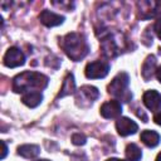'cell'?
<instances>
[{"label":"cell","mask_w":161,"mask_h":161,"mask_svg":"<svg viewBox=\"0 0 161 161\" xmlns=\"http://www.w3.org/2000/svg\"><path fill=\"white\" fill-rule=\"evenodd\" d=\"M48 86V77L36 72H23L13 79V91L16 93L35 92Z\"/></svg>","instance_id":"6da1fadb"},{"label":"cell","mask_w":161,"mask_h":161,"mask_svg":"<svg viewBox=\"0 0 161 161\" xmlns=\"http://www.w3.org/2000/svg\"><path fill=\"white\" fill-rule=\"evenodd\" d=\"M60 47L65 52V54L74 62L83 59L88 54V50H89V47H88L86 38L79 33L67 34L62 39Z\"/></svg>","instance_id":"7a4b0ae2"},{"label":"cell","mask_w":161,"mask_h":161,"mask_svg":"<svg viewBox=\"0 0 161 161\" xmlns=\"http://www.w3.org/2000/svg\"><path fill=\"white\" fill-rule=\"evenodd\" d=\"M128 82L130 78L127 73L125 72L118 73L108 84V93H111L117 98H121L125 102H128L132 97V94L128 92Z\"/></svg>","instance_id":"3957f363"},{"label":"cell","mask_w":161,"mask_h":161,"mask_svg":"<svg viewBox=\"0 0 161 161\" xmlns=\"http://www.w3.org/2000/svg\"><path fill=\"white\" fill-rule=\"evenodd\" d=\"M109 70V64L104 60H94L87 64L86 67V77L91 78V79H96V78H104L108 74Z\"/></svg>","instance_id":"277c9868"},{"label":"cell","mask_w":161,"mask_h":161,"mask_svg":"<svg viewBox=\"0 0 161 161\" xmlns=\"http://www.w3.org/2000/svg\"><path fill=\"white\" fill-rule=\"evenodd\" d=\"M25 63V57L23 54V52L15 47H11L6 50L5 55H4V64L9 68H15V67H20Z\"/></svg>","instance_id":"5b68a950"},{"label":"cell","mask_w":161,"mask_h":161,"mask_svg":"<svg viewBox=\"0 0 161 161\" xmlns=\"http://www.w3.org/2000/svg\"><path fill=\"white\" fill-rule=\"evenodd\" d=\"M140 6V16L142 19H150L161 14V1H141Z\"/></svg>","instance_id":"8992f818"},{"label":"cell","mask_w":161,"mask_h":161,"mask_svg":"<svg viewBox=\"0 0 161 161\" xmlns=\"http://www.w3.org/2000/svg\"><path fill=\"white\" fill-rule=\"evenodd\" d=\"M121 113H122V106L121 102H118L117 99L108 101L103 103L101 107V114L104 118H116L121 116Z\"/></svg>","instance_id":"52a82bcc"},{"label":"cell","mask_w":161,"mask_h":161,"mask_svg":"<svg viewBox=\"0 0 161 161\" xmlns=\"http://www.w3.org/2000/svg\"><path fill=\"white\" fill-rule=\"evenodd\" d=\"M116 128L121 136H128V135H133L138 130V126L132 119L127 117H121L116 122Z\"/></svg>","instance_id":"ba28073f"},{"label":"cell","mask_w":161,"mask_h":161,"mask_svg":"<svg viewBox=\"0 0 161 161\" xmlns=\"http://www.w3.org/2000/svg\"><path fill=\"white\" fill-rule=\"evenodd\" d=\"M143 103L150 111L156 112L161 108V94L155 89L147 91L143 94Z\"/></svg>","instance_id":"9c48e42d"},{"label":"cell","mask_w":161,"mask_h":161,"mask_svg":"<svg viewBox=\"0 0 161 161\" xmlns=\"http://www.w3.org/2000/svg\"><path fill=\"white\" fill-rule=\"evenodd\" d=\"M39 19H40L42 24H44L45 26H55V25H59L63 23L64 16L58 15L49 10H43L39 15Z\"/></svg>","instance_id":"30bf717a"},{"label":"cell","mask_w":161,"mask_h":161,"mask_svg":"<svg viewBox=\"0 0 161 161\" xmlns=\"http://www.w3.org/2000/svg\"><path fill=\"white\" fill-rule=\"evenodd\" d=\"M156 70V58L155 55H148L142 65V77L145 80H150Z\"/></svg>","instance_id":"8fae6325"},{"label":"cell","mask_w":161,"mask_h":161,"mask_svg":"<svg viewBox=\"0 0 161 161\" xmlns=\"http://www.w3.org/2000/svg\"><path fill=\"white\" fill-rule=\"evenodd\" d=\"M141 141L147 146V147H156L160 142V135L156 131L146 130L141 133Z\"/></svg>","instance_id":"7c38bea8"},{"label":"cell","mask_w":161,"mask_h":161,"mask_svg":"<svg viewBox=\"0 0 161 161\" xmlns=\"http://www.w3.org/2000/svg\"><path fill=\"white\" fill-rule=\"evenodd\" d=\"M75 91V82H74V78H73V74L72 73H68L63 80V86L60 88V92L58 94V98L59 97H64V96H68V94H72L73 92Z\"/></svg>","instance_id":"4fadbf2b"},{"label":"cell","mask_w":161,"mask_h":161,"mask_svg":"<svg viewBox=\"0 0 161 161\" xmlns=\"http://www.w3.org/2000/svg\"><path fill=\"white\" fill-rule=\"evenodd\" d=\"M42 99H43V96H42V93L38 92V91H35V92H28V93H25V94L23 96V98H21L23 103L26 104V106L30 107V108H34V107L39 106L40 102H42Z\"/></svg>","instance_id":"5bb4252c"},{"label":"cell","mask_w":161,"mask_h":161,"mask_svg":"<svg viewBox=\"0 0 161 161\" xmlns=\"http://www.w3.org/2000/svg\"><path fill=\"white\" fill-rule=\"evenodd\" d=\"M40 150L36 145H21L18 147V153L25 158H34L39 155Z\"/></svg>","instance_id":"9a60e30c"},{"label":"cell","mask_w":161,"mask_h":161,"mask_svg":"<svg viewBox=\"0 0 161 161\" xmlns=\"http://www.w3.org/2000/svg\"><path fill=\"white\" fill-rule=\"evenodd\" d=\"M126 157L128 161H140L142 157L141 148L135 143H130L126 147Z\"/></svg>","instance_id":"2e32d148"},{"label":"cell","mask_w":161,"mask_h":161,"mask_svg":"<svg viewBox=\"0 0 161 161\" xmlns=\"http://www.w3.org/2000/svg\"><path fill=\"white\" fill-rule=\"evenodd\" d=\"M80 93L84 94L91 102L94 101V99H97L98 96H99L98 89H97L96 87H93V86H83V87L80 88Z\"/></svg>","instance_id":"e0dca14e"},{"label":"cell","mask_w":161,"mask_h":161,"mask_svg":"<svg viewBox=\"0 0 161 161\" xmlns=\"http://www.w3.org/2000/svg\"><path fill=\"white\" fill-rule=\"evenodd\" d=\"M86 141H87V138H86V136H84L83 133H74V135L72 136V142H73L74 145H77V146L84 145Z\"/></svg>","instance_id":"ac0fdd59"},{"label":"cell","mask_w":161,"mask_h":161,"mask_svg":"<svg viewBox=\"0 0 161 161\" xmlns=\"http://www.w3.org/2000/svg\"><path fill=\"white\" fill-rule=\"evenodd\" d=\"M155 31H156V34H157V36L161 39V18L155 23Z\"/></svg>","instance_id":"d6986e66"},{"label":"cell","mask_w":161,"mask_h":161,"mask_svg":"<svg viewBox=\"0 0 161 161\" xmlns=\"http://www.w3.org/2000/svg\"><path fill=\"white\" fill-rule=\"evenodd\" d=\"M1 146H3V152H1V158H4V157L6 156V152H8V147H6V145H5V142H4V141H1Z\"/></svg>","instance_id":"ffe728a7"},{"label":"cell","mask_w":161,"mask_h":161,"mask_svg":"<svg viewBox=\"0 0 161 161\" xmlns=\"http://www.w3.org/2000/svg\"><path fill=\"white\" fill-rule=\"evenodd\" d=\"M153 121H155L157 125H160V126H161V112H158V113H156V114H155Z\"/></svg>","instance_id":"44dd1931"},{"label":"cell","mask_w":161,"mask_h":161,"mask_svg":"<svg viewBox=\"0 0 161 161\" xmlns=\"http://www.w3.org/2000/svg\"><path fill=\"white\" fill-rule=\"evenodd\" d=\"M156 77H157V79H158V82L161 83V65H160V68L156 70Z\"/></svg>","instance_id":"7402d4cb"},{"label":"cell","mask_w":161,"mask_h":161,"mask_svg":"<svg viewBox=\"0 0 161 161\" xmlns=\"http://www.w3.org/2000/svg\"><path fill=\"white\" fill-rule=\"evenodd\" d=\"M106 161H123V160H119V158H108Z\"/></svg>","instance_id":"603a6c76"},{"label":"cell","mask_w":161,"mask_h":161,"mask_svg":"<svg viewBox=\"0 0 161 161\" xmlns=\"http://www.w3.org/2000/svg\"><path fill=\"white\" fill-rule=\"evenodd\" d=\"M156 161H161V152L157 155V157H156Z\"/></svg>","instance_id":"cb8c5ba5"},{"label":"cell","mask_w":161,"mask_h":161,"mask_svg":"<svg viewBox=\"0 0 161 161\" xmlns=\"http://www.w3.org/2000/svg\"><path fill=\"white\" fill-rule=\"evenodd\" d=\"M36 161H49V160H44V158H43V160H36Z\"/></svg>","instance_id":"d4e9b609"}]
</instances>
